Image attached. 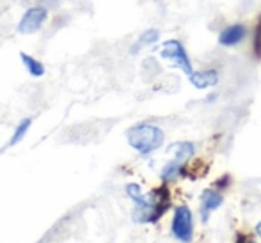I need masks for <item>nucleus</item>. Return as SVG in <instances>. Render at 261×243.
Here are the masks:
<instances>
[{
    "instance_id": "nucleus-11",
    "label": "nucleus",
    "mask_w": 261,
    "mask_h": 243,
    "mask_svg": "<svg viewBox=\"0 0 261 243\" xmlns=\"http://www.w3.org/2000/svg\"><path fill=\"white\" fill-rule=\"evenodd\" d=\"M20 59H21V62H23L25 68H27V71L31 73L32 76H43L45 75V66H43L41 61H38V59L32 57V55L25 53V51H21L20 53Z\"/></svg>"
},
{
    "instance_id": "nucleus-6",
    "label": "nucleus",
    "mask_w": 261,
    "mask_h": 243,
    "mask_svg": "<svg viewBox=\"0 0 261 243\" xmlns=\"http://www.w3.org/2000/svg\"><path fill=\"white\" fill-rule=\"evenodd\" d=\"M222 202H224V195L220 190L217 188L203 190V194H201V219H203V222H208L210 215L213 211H217L222 206Z\"/></svg>"
},
{
    "instance_id": "nucleus-7",
    "label": "nucleus",
    "mask_w": 261,
    "mask_h": 243,
    "mask_svg": "<svg viewBox=\"0 0 261 243\" xmlns=\"http://www.w3.org/2000/svg\"><path fill=\"white\" fill-rule=\"evenodd\" d=\"M247 38V27L244 23H233V25H227L220 31L219 34V43L222 46H237L240 45L244 39Z\"/></svg>"
},
{
    "instance_id": "nucleus-1",
    "label": "nucleus",
    "mask_w": 261,
    "mask_h": 243,
    "mask_svg": "<svg viewBox=\"0 0 261 243\" xmlns=\"http://www.w3.org/2000/svg\"><path fill=\"white\" fill-rule=\"evenodd\" d=\"M126 195L135 202L134 209V220L139 224H155L165 215L171 208V192L167 185H162L158 188L151 190L149 194H144L137 183H128Z\"/></svg>"
},
{
    "instance_id": "nucleus-2",
    "label": "nucleus",
    "mask_w": 261,
    "mask_h": 243,
    "mask_svg": "<svg viewBox=\"0 0 261 243\" xmlns=\"http://www.w3.org/2000/svg\"><path fill=\"white\" fill-rule=\"evenodd\" d=\"M126 141L132 149L137 151L141 156H148L164 146L165 135L164 130L156 124L139 123L126 131Z\"/></svg>"
},
{
    "instance_id": "nucleus-12",
    "label": "nucleus",
    "mask_w": 261,
    "mask_h": 243,
    "mask_svg": "<svg viewBox=\"0 0 261 243\" xmlns=\"http://www.w3.org/2000/svg\"><path fill=\"white\" fill-rule=\"evenodd\" d=\"M31 124H32V119L31 117H27V119H23L20 124L16 126V130H14L13 137H11L9 141V146H16L18 142H21L25 139V135H27V131L31 130Z\"/></svg>"
},
{
    "instance_id": "nucleus-9",
    "label": "nucleus",
    "mask_w": 261,
    "mask_h": 243,
    "mask_svg": "<svg viewBox=\"0 0 261 243\" xmlns=\"http://www.w3.org/2000/svg\"><path fill=\"white\" fill-rule=\"evenodd\" d=\"M169 153L172 154L174 160L181 161V164H189V160L194 156V153H196V146L189 141H179L169 146Z\"/></svg>"
},
{
    "instance_id": "nucleus-8",
    "label": "nucleus",
    "mask_w": 261,
    "mask_h": 243,
    "mask_svg": "<svg viewBox=\"0 0 261 243\" xmlns=\"http://www.w3.org/2000/svg\"><path fill=\"white\" fill-rule=\"evenodd\" d=\"M189 82L196 89H210V87L217 86V82H219V73H217L215 68L199 69V71H194L189 76Z\"/></svg>"
},
{
    "instance_id": "nucleus-3",
    "label": "nucleus",
    "mask_w": 261,
    "mask_h": 243,
    "mask_svg": "<svg viewBox=\"0 0 261 243\" xmlns=\"http://www.w3.org/2000/svg\"><path fill=\"white\" fill-rule=\"evenodd\" d=\"M158 55L165 61L172 62L176 68H179L187 76L192 75L196 69L192 66V61L189 57V51L185 50L183 43L179 39H167L160 45V50H158Z\"/></svg>"
},
{
    "instance_id": "nucleus-14",
    "label": "nucleus",
    "mask_w": 261,
    "mask_h": 243,
    "mask_svg": "<svg viewBox=\"0 0 261 243\" xmlns=\"http://www.w3.org/2000/svg\"><path fill=\"white\" fill-rule=\"evenodd\" d=\"M229 181H231L229 176H222V178H220L219 181L215 183V188H217V190H224V188H227V185H229Z\"/></svg>"
},
{
    "instance_id": "nucleus-5",
    "label": "nucleus",
    "mask_w": 261,
    "mask_h": 243,
    "mask_svg": "<svg viewBox=\"0 0 261 243\" xmlns=\"http://www.w3.org/2000/svg\"><path fill=\"white\" fill-rule=\"evenodd\" d=\"M46 18H48L46 7L43 6L29 7L23 13V16L20 18V21H18V32L20 34H34V32H38L43 27Z\"/></svg>"
},
{
    "instance_id": "nucleus-4",
    "label": "nucleus",
    "mask_w": 261,
    "mask_h": 243,
    "mask_svg": "<svg viewBox=\"0 0 261 243\" xmlns=\"http://www.w3.org/2000/svg\"><path fill=\"white\" fill-rule=\"evenodd\" d=\"M171 233L181 243H190L194 236V215L192 209L185 204L174 208V217L171 222Z\"/></svg>"
},
{
    "instance_id": "nucleus-16",
    "label": "nucleus",
    "mask_w": 261,
    "mask_h": 243,
    "mask_svg": "<svg viewBox=\"0 0 261 243\" xmlns=\"http://www.w3.org/2000/svg\"><path fill=\"white\" fill-rule=\"evenodd\" d=\"M247 243H254V241H247Z\"/></svg>"
},
{
    "instance_id": "nucleus-10",
    "label": "nucleus",
    "mask_w": 261,
    "mask_h": 243,
    "mask_svg": "<svg viewBox=\"0 0 261 243\" xmlns=\"http://www.w3.org/2000/svg\"><path fill=\"white\" fill-rule=\"evenodd\" d=\"M158 39H160V32H158L156 29H148V31H144L137 38V41H135L134 46L130 48V53H137V51H141L142 48H148V46L155 45Z\"/></svg>"
},
{
    "instance_id": "nucleus-13",
    "label": "nucleus",
    "mask_w": 261,
    "mask_h": 243,
    "mask_svg": "<svg viewBox=\"0 0 261 243\" xmlns=\"http://www.w3.org/2000/svg\"><path fill=\"white\" fill-rule=\"evenodd\" d=\"M252 50H254L256 57L261 59V16H259L258 25H256V31H254V39H252Z\"/></svg>"
},
{
    "instance_id": "nucleus-15",
    "label": "nucleus",
    "mask_w": 261,
    "mask_h": 243,
    "mask_svg": "<svg viewBox=\"0 0 261 243\" xmlns=\"http://www.w3.org/2000/svg\"><path fill=\"white\" fill-rule=\"evenodd\" d=\"M256 234H258V236L261 238V220H259V222H258V226H256Z\"/></svg>"
}]
</instances>
